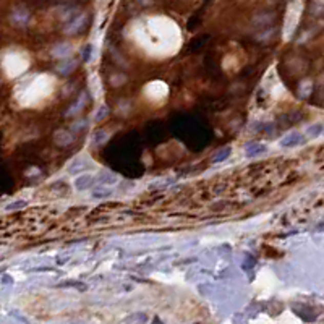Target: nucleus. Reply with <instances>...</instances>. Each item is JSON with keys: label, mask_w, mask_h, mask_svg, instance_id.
<instances>
[{"label": "nucleus", "mask_w": 324, "mask_h": 324, "mask_svg": "<svg viewBox=\"0 0 324 324\" xmlns=\"http://www.w3.org/2000/svg\"><path fill=\"white\" fill-rule=\"evenodd\" d=\"M88 180H91L89 177H85V178H79L78 181H76V187L79 188V190H83V188H86L88 187V184H86V181Z\"/></svg>", "instance_id": "nucleus-1"}, {"label": "nucleus", "mask_w": 324, "mask_h": 324, "mask_svg": "<svg viewBox=\"0 0 324 324\" xmlns=\"http://www.w3.org/2000/svg\"><path fill=\"white\" fill-rule=\"evenodd\" d=\"M26 202H23V201H18V202H13V205H8L7 206V209H15V208H19V206H25Z\"/></svg>", "instance_id": "nucleus-2"}]
</instances>
